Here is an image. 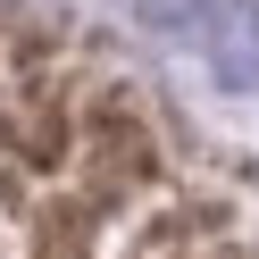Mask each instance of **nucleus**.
<instances>
[{
    "label": "nucleus",
    "mask_w": 259,
    "mask_h": 259,
    "mask_svg": "<svg viewBox=\"0 0 259 259\" xmlns=\"http://www.w3.org/2000/svg\"><path fill=\"white\" fill-rule=\"evenodd\" d=\"M142 25L184 42L218 84L259 92V0H142Z\"/></svg>",
    "instance_id": "1"
}]
</instances>
